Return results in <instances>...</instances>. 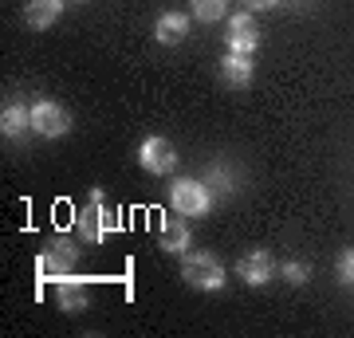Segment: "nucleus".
Segmentation results:
<instances>
[{
    "label": "nucleus",
    "mask_w": 354,
    "mask_h": 338,
    "mask_svg": "<svg viewBox=\"0 0 354 338\" xmlns=\"http://www.w3.org/2000/svg\"><path fill=\"white\" fill-rule=\"evenodd\" d=\"M181 279L197 291H221L225 288V263L213 252H185L181 256Z\"/></svg>",
    "instance_id": "1"
},
{
    "label": "nucleus",
    "mask_w": 354,
    "mask_h": 338,
    "mask_svg": "<svg viewBox=\"0 0 354 338\" xmlns=\"http://www.w3.org/2000/svg\"><path fill=\"white\" fill-rule=\"evenodd\" d=\"M79 232H83V240L87 244H99L102 236H111V232H118V213L114 209H106V193L102 189H91V205L79 213Z\"/></svg>",
    "instance_id": "2"
},
{
    "label": "nucleus",
    "mask_w": 354,
    "mask_h": 338,
    "mask_svg": "<svg viewBox=\"0 0 354 338\" xmlns=\"http://www.w3.org/2000/svg\"><path fill=\"white\" fill-rule=\"evenodd\" d=\"M169 205H174L177 216H205L209 205H213V197H209V185L205 181H197V177H177L174 189H169Z\"/></svg>",
    "instance_id": "3"
},
{
    "label": "nucleus",
    "mask_w": 354,
    "mask_h": 338,
    "mask_svg": "<svg viewBox=\"0 0 354 338\" xmlns=\"http://www.w3.org/2000/svg\"><path fill=\"white\" fill-rule=\"evenodd\" d=\"M79 263V248L71 244L67 236H55L44 244V252H39V276H71Z\"/></svg>",
    "instance_id": "4"
},
{
    "label": "nucleus",
    "mask_w": 354,
    "mask_h": 338,
    "mask_svg": "<svg viewBox=\"0 0 354 338\" xmlns=\"http://www.w3.org/2000/svg\"><path fill=\"white\" fill-rule=\"evenodd\" d=\"M32 130H36L39 138H64L67 130H71V114H67V106L44 99L32 106Z\"/></svg>",
    "instance_id": "5"
},
{
    "label": "nucleus",
    "mask_w": 354,
    "mask_h": 338,
    "mask_svg": "<svg viewBox=\"0 0 354 338\" xmlns=\"http://www.w3.org/2000/svg\"><path fill=\"white\" fill-rule=\"evenodd\" d=\"M138 165L146 169V173H153V177H165V173H174V165H177V150L169 146L165 138H146L138 146Z\"/></svg>",
    "instance_id": "6"
},
{
    "label": "nucleus",
    "mask_w": 354,
    "mask_h": 338,
    "mask_svg": "<svg viewBox=\"0 0 354 338\" xmlns=\"http://www.w3.org/2000/svg\"><path fill=\"white\" fill-rule=\"evenodd\" d=\"M276 272V260H272V252L256 248V252H244L241 260H236V276L248 283V288H264L268 279Z\"/></svg>",
    "instance_id": "7"
},
{
    "label": "nucleus",
    "mask_w": 354,
    "mask_h": 338,
    "mask_svg": "<svg viewBox=\"0 0 354 338\" xmlns=\"http://www.w3.org/2000/svg\"><path fill=\"white\" fill-rule=\"evenodd\" d=\"M256 48H260V32H256L252 16L248 12L228 16V51H236V55H252Z\"/></svg>",
    "instance_id": "8"
},
{
    "label": "nucleus",
    "mask_w": 354,
    "mask_h": 338,
    "mask_svg": "<svg viewBox=\"0 0 354 338\" xmlns=\"http://www.w3.org/2000/svg\"><path fill=\"white\" fill-rule=\"evenodd\" d=\"M64 4H67V0H28L24 24L36 28V32H44V28H51L59 16H64Z\"/></svg>",
    "instance_id": "9"
},
{
    "label": "nucleus",
    "mask_w": 354,
    "mask_h": 338,
    "mask_svg": "<svg viewBox=\"0 0 354 338\" xmlns=\"http://www.w3.org/2000/svg\"><path fill=\"white\" fill-rule=\"evenodd\" d=\"M24 130H32V106H24V102H4V111H0V134L4 138H20Z\"/></svg>",
    "instance_id": "10"
},
{
    "label": "nucleus",
    "mask_w": 354,
    "mask_h": 338,
    "mask_svg": "<svg viewBox=\"0 0 354 338\" xmlns=\"http://www.w3.org/2000/svg\"><path fill=\"white\" fill-rule=\"evenodd\" d=\"M153 36H158V44H181V39L189 36V16L185 12H162L158 16V24H153Z\"/></svg>",
    "instance_id": "11"
},
{
    "label": "nucleus",
    "mask_w": 354,
    "mask_h": 338,
    "mask_svg": "<svg viewBox=\"0 0 354 338\" xmlns=\"http://www.w3.org/2000/svg\"><path fill=\"white\" fill-rule=\"evenodd\" d=\"M55 303H59V311H83L91 303L87 295V283L75 276H59V291H55Z\"/></svg>",
    "instance_id": "12"
},
{
    "label": "nucleus",
    "mask_w": 354,
    "mask_h": 338,
    "mask_svg": "<svg viewBox=\"0 0 354 338\" xmlns=\"http://www.w3.org/2000/svg\"><path fill=\"white\" fill-rule=\"evenodd\" d=\"M221 79H225L228 87L244 91L248 83H252V59H248V55H236V51H228V59L221 63Z\"/></svg>",
    "instance_id": "13"
},
{
    "label": "nucleus",
    "mask_w": 354,
    "mask_h": 338,
    "mask_svg": "<svg viewBox=\"0 0 354 338\" xmlns=\"http://www.w3.org/2000/svg\"><path fill=\"white\" fill-rule=\"evenodd\" d=\"M193 244V232L185 228V220H162V248L165 252H177V256H185Z\"/></svg>",
    "instance_id": "14"
},
{
    "label": "nucleus",
    "mask_w": 354,
    "mask_h": 338,
    "mask_svg": "<svg viewBox=\"0 0 354 338\" xmlns=\"http://www.w3.org/2000/svg\"><path fill=\"white\" fill-rule=\"evenodd\" d=\"M225 12H228V0H193V16L201 24H216V20H225Z\"/></svg>",
    "instance_id": "15"
},
{
    "label": "nucleus",
    "mask_w": 354,
    "mask_h": 338,
    "mask_svg": "<svg viewBox=\"0 0 354 338\" xmlns=\"http://www.w3.org/2000/svg\"><path fill=\"white\" fill-rule=\"evenodd\" d=\"M335 272H339V283H342V288H354V248L339 252V260H335Z\"/></svg>",
    "instance_id": "16"
},
{
    "label": "nucleus",
    "mask_w": 354,
    "mask_h": 338,
    "mask_svg": "<svg viewBox=\"0 0 354 338\" xmlns=\"http://www.w3.org/2000/svg\"><path fill=\"white\" fill-rule=\"evenodd\" d=\"M279 272H283V279H288V283H307V279H311V267H307V263H299V260H288Z\"/></svg>",
    "instance_id": "17"
},
{
    "label": "nucleus",
    "mask_w": 354,
    "mask_h": 338,
    "mask_svg": "<svg viewBox=\"0 0 354 338\" xmlns=\"http://www.w3.org/2000/svg\"><path fill=\"white\" fill-rule=\"evenodd\" d=\"M279 0H244V8L248 12H268V8H276Z\"/></svg>",
    "instance_id": "18"
},
{
    "label": "nucleus",
    "mask_w": 354,
    "mask_h": 338,
    "mask_svg": "<svg viewBox=\"0 0 354 338\" xmlns=\"http://www.w3.org/2000/svg\"><path fill=\"white\" fill-rule=\"evenodd\" d=\"M71 4H87V0H71Z\"/></svg>",
    "instance_id": "19"
}]
</instances>
